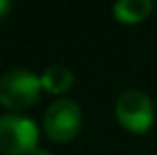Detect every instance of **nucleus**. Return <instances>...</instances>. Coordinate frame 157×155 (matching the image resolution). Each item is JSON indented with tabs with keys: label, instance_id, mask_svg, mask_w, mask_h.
<instances>
[{
	"label": "nucleus",
	"instance_id": "nucleus-1",
	"mask_svg": "<svg viewBox=\"0 0 157 155\" xmlns=\"http://www.w3.org/2000/svg\"><path fill=\"white\" fill-rule=\"evenodd\" d=\"M40 94V75H34L26 68H13L0 77V104L11 113H19L34 106Z\"/></svg>",
	"mask_w": 157,
	"mask_h": 155
},
{
	"label": "nucleus",
	"instance_id": "nucleus-2",
	"mask_svg": "<svg viewBox=\"0 0 157 155\" xmlns=\"http://www.w3.org/2000/svg\"><path fill=\"white\" fill-rule=\"evenodd\" d=\"M115 119L130 134H144L153 126L155 104L142 89H125L115 102Z\"/></svg>",
	"mask_w": 157,
	"mask_h": 155
},
{
	"label": "nucleus",
	"instance_id": "nucleus-3",
	"mask_svg": "<svg viewBox=\"0 0 157 155\" xmlns=\"http://www.w3.org/2000/svg\"><path fill=\"white\" fill-rule=\"evenodd\" d=\"M38 147V126L19 113L0 115V151L4 155H30Z\"/></svg>",
	"mask_w": 157,
	"mask_h": 155
},
{
	"label": "nucleus",
	"instance_id": "nucleus-4",
	"mask_svg": "<svg viewBox=\"0 0 157 155\" xmlns=\"http://www.w3.org/2000/svg\"><path fill=\"white\" fill-rule=\"evenodd\" d=\"M83 126V110L75 100L59 98L47 106L43 117V130L53 142H70L77 138Z\"/></svg>",
	"mask_w": 157,
	"mask_h": 155
},
{
	"label": "nucleus",
	"instance_id": "nucleus-5",
	"mask_svg": "<svg viewBox=\"0 0 157 155\" xmlns=\"http://www.w3.org/2000/svg\"><path fill=\"white\" fill-rule=\"evenodd\" d=\"M155 4L151 0H117L113 4V17L119 24L134 26V24H142L144 19L151 17Z\"/></svg>",
	"mask_w": 157,
	"mask_h": 155
},
{
	"label": "nucleus",
	"instance_id": "nucleus-6",
	"mask_svg": "<svg viewBox=\"0 0 157 155\" xmlns=\"http://www.w3.org/2000/svg\"><path fill=\"white\" fill-rule=\"evenodd\" d=\"M40 83H43V91L53 94V96H64L66 91L72 89L75 75L64 64H51L40 72Z\"/></svg>",
	"mask_w": 157,
	"mask_h": 155
},
{
	"label": "nucleus",
	"instance_id": "nucleus-7",
	"mask_svg": "<svg viewBox=\"0 0 157 155\" xmlns=\"http://www.w3.org/2000/svg\"><path fill=\"white\" fill-rule=\"evenodd\" d=\"M9 11H11V2H9V0H0V19H2Z\"/></svg>",
	"mask_w": 157,
	"mask_h": 155
},
{
	"label": "nucleus",
	"instance_id": "nucleus-8",
	"mask_svg": "<svg viewBox=\"0 0 157 155\" xmlns=\"http://www.w3.org/2000/svg\"><path fill=\"white\" fill-rule=\"evenodd\" d=\"M30 155H53V153H51V151H47V149H43V147H36Z\"/></svg>",
	"mask_w": 157,
	"mask_h": 155
}]
</instances>
